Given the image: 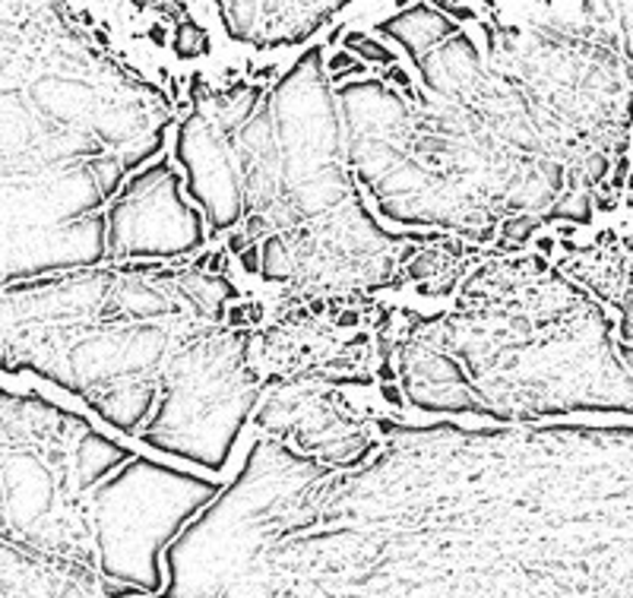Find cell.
<instances>
[{"label":"cell","mask_w":633,"mask_h":598,"mask_svg":"<svg viewBox=\"0 0 633 598\" xmlns=\"http://www.w3.org/2000/svg\"><path fill=\"white\" fill-rule=\"evenodd\" d=\"M108 444L80 409L0 370V598H99Z\"/></svg>","instance_id":"cell-2"},{"label":"cell","mask_w":633,"mask_h":598,"mask_svg":"<svg viewBox=\"0 0 633 598\" xmlns=\"http://www.w3.org/2000/svg\"><path fill=\"white\" fill-rule=\"evenodd\" d=\"M70 10L0 3V288L108 260L127 85Z\"/></svg>","instance_id":"cell-1"}]
</instances>
